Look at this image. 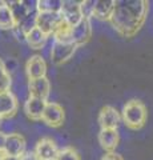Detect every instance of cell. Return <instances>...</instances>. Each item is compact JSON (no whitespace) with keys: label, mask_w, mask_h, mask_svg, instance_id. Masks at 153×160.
Returning a JSON list of instances; mask_svg holds the SVG:
<instances>
[{"label":"cell","mask_w":153,"mask_h":160,"mask_svg":"<svg viewBox=\"0 0 153 160\" xmlns=\"http://www.w3.org/2000/svg\"><path fill=\"white\" fill-rule=\"evenodd\" d=\"M148 11L149 3L144 0H121L116 2L109 22L120 35L131 38L142 26Z\"/></svg>","instance_id":"cell-1"},{"label":"cell","mask_w":153,"mask_h":160,"mask_svg":"<svg viewBox=\"0 0 153 160\" xmlns=\"http://www.w3.org/2000/svg\"><path fill=\"white\" fill-rule=\"evenodd\" d=\"M122 120L131 129H139L146 122V108L140 100H131L122 108Z\"/></svg>","instance_id":"cell-2"},{"label":"cell","mask_w":153,"mask_h":160,"mask_svg":"<svg viewBox=\"0 0 153 160\" xmlns=\"http://www.w3.org/2000/svg\"><path fill=\"white\" fill-rule=\"evenodd\" d=\"M76 48L77 46L73 43H63L53 40V43L49 47V59L55 66H60L73 56Z\"/></svg>","instance_id":"cell-3"},{"label":"cell","mask_w":153,"mask_h":160,"mask_svg":"<svg viewBox=\"0 0 153 160\" xmlns=\"http://www.w3.org/2000/svg\"><path fill=\"white\" fill-rule=\"evenodd\" d=\"M64 22L60 12H37V28L47 35L53 36L56 29Z\"/></svg>","instance_id":"cell-4"},{"label":"cell","mask_w":153,"mask_h":160,"mask_svg":"<svg viewBox=\"0 0 153 160\" xmlns=\"http://www.w3.org/2000/svg\"><path fill=\"white\" fill-rule=\"evenodd\" d=\"M61 16L64 22L69 24L71 27H75L84 19L81 12V2H73V0H63L61 6Z\"/></svg>","instance_id":"cell-5"},{"label":"cell","mask_w":153,"mask_h":160,"mask_svg":"<svg viewBox=\"0 0 153 160\" xmlns=\"http://www.w3.org/2000/svg\"><path fill=\"white\" fill-rule=\"evenodd\" d=\"M4 149L8 155V158L19 159L27 152L26 149V139L23 138L22 133L12 132L6 135V144H4Z\"/></svg>","instance_id":"cell-6"},{"label":"cell","mask_w":153,"mask_h":160,"mask_svg":"<svg viewBox=\"0 0 153 160\" xmlns=\"http://www.w3.org/2000/svg\"><path fill=\"white\" fill-rule=\"evenodd\" d=\"M60 149L57 148L55 140L51 138H43L36 143L33 152L36 153L39 160H56Z\"/></svg>","instance_id":"cell-7"},{"label":"cell","mask_w":153,"mask_h":160,"mask_svg":"<svg viewBox=\"0 0 153 160\" xmlns=\"http://www.w3.org/2000/svg\"><path fill=\"white\" fill-rule=\"evenodd\" d=\"M43 123L52 128L60 127L64 122V109L59 103L56 102H48L47 108L43 115Z\"/></svg>","instance_id":"cell-8"},{"label":"cell","mask_w":153,"mask_h":160,"mask_svg":"<svg viewBox=\"0 0 153 160\" xmlns=\"http://www.w3.org/2000/svg\"><path fill=\"white\" fill-rule=\"evenodd\" d=\"M26 73L28 80L45 78L47 75V63L41 55H33L26 63Z\"/></svg>","instance_id":"cell-9"},{"label":"cell","mask_w":153,"mask_h":160,"mask_svg":"<svg viewBox=\"0 0 153 160\" xmlns=\"http://www.w3.org/2000/svg\"><path fill=\"white\" fill-rule=\"evenodd\" d=\"M47 104H48V102L44 99L28 96L26 99V102H24V112H26V115L31 120L37 122V120L43 119V115H44V111H45V108H47Z\"/></svg>","instance_id":"cell-10"},{"label":"cell","mask_w":153,"mask_h":160,"mask_svg":"<svg viewBox=\"0 0 153 160\" xmlns=\"http://www.w3.org/2000/svg\"><path fill=\"white\" fill-rule=\"evenodd\" d=\"M27 91H28V96L47 100L49 93H51V82H49V79L47 76L29 80L27 86Z\"/></svg>","instance_id":"cell-11"},{"label":"cell","mask_w":153,"mask_h":160,"mask_svg":"<svg viewBox=\"0 0 153 160\" xmlns=\"http://www.w3.org/2000/svg\"><path fill=\"white\" fill-rule=\"evenodd\" d=\"M92 36V24L91 19L84 18L79 24L72 27V43L76 46H84Z\"/></svg>","instance_id":"cell-12"},{"label":"cell","mask_w":153,"mask_h":160,"mask_svg":"<svg viewBox=\"0 0 153 160\" xmlns=\"http://www.w3.org/2000/svg\"><path fill=\"white\" fill-rule=\"evenodd\" d=\"M120 120V113L116 111V108L111 106H105L104 108H101L100 113H98V124H100L101 129H117Z\"/></svg>","instance_id":"cell-13"},{"label":"cell","mask_w":153,"mask_h":160,"mask_svg":"<svg viewBox=\"0 0 153 160\" xmlns=\"http://www.w3.org/2000/svg\"><path fill=\"white\" fill-rule=\"evenodd\" d=\"M19 102L12 91L0 93V116L3 120L12 118L17 112Z\"/></svg>","instance_id":"cell-14"},{"label":"cell","mask_w":153,"mask_h":160,"mask_svg":"<svg viewBox=\"0 0 153 160\" xmlns=\"http://www.w3.org/2000/svg\"><path fill=\"white\" fill-rule=\"evenodd\" d=\"M116 7L115 0H95L93 2V16L98 20H109Z\"/></svg>","instance_id":"cell-15"},{"label":"cell","mask_w":153,"mask_h":160,"mask_svg":"<svg viewBox=\"0 0 153 160\" xmlns=\"http://www.w3.org/2000/svg\"><path fill=\"white\" fill-rule=\"evenodd\" d=\"M118 140H120V136H118L117 129H100L98 132V143L108 152L115 151Z\"/></svg>","instance_id":"cell-16"},{"label":"cell","mask_w":153,"mask_h":160,"mask_svg":"<svg viewBox=\"0 0 153 160\" xmlns=\"http://www.w3.org/2000/svg\"><path fill=\"white\" fill-rule=\"evenodd\" d=\"M47 42H48V36L37 27L35 29H32L26 36V43L31 49H43L45 47Z\"/></svg>","instance_id":"cell-17"},{"label":"cell","mask_w":153,"mask_h":160,"mask_svg":"<svg viewBox=\"0 0 153 160\" xmlns=\"http://www.w3.org/2000/svg\"><path fill=\"white\" fill-rule=\"evenodd\" d=\"M16 27L15 19L12 16L11 8L7 4V2H0V29H12Z\"/></svg>","instance_id":"cell-18"},{"label":"cell","mask_w":153,"mask_h":160,"mask_svg":"<svg viewBox=\"0 0 153 160\" xmlns=\"http://www.w3.org/2000/svg\"><path fill=\"white\" fill-rule=\"evenodd\" d=\"M7 4L9 6V8H11V12H12V16L15 19L16 26H19V24H20L23 20L31 13L29 8L27 7L26 2H7Z\"/></svg>","instance_id":"cell-19"},{"label":"cell","mask_w":153,"mask_h":160,"mask_svg":"<svg viewBox=\"0 0 153 160\" xmlns=\"http://www.w3.org/2000/svg\"><path fill=\"white\" fill-rule=\"evenodd\" d=\"M12 87V76L11 73L7 71L4 62L0 59V93L9 92Z\"/></svg>","instance_id":"cell-20"},{"label":"cell","mask_w":153,"mask_h":160,"mask_svg":"<svg viewBox=\"0 0 153 160\" xmlns=\"http://www.w3.org/2000/svg\"><path fill=\"white\" fill-rule=\"evenodd\" d=\"M63 0H39L37 12H60Z\"/></svg>","instance_id":"cell-21"},{"label":"cell","mask_w":153,"mask_h":160,"mask_svg":"<svg viewBox=\"0 0 153 160\" xmlns=\"http://www.w3.org/2000/svg\"><path fill=\"white\" fill-rule=\"evenodd\" d=\"M16 27L20 28V31L27 36V35L31 32L32 29H35V28L37 27V11L31 12V13H29L28 16L24 19L23 22L19 24V26H16Z\"/></svg>","instance_id":"cell-22"},{"label":"cell","mask_w":153,"mask_h":160,"mask_svg":"<svg viewBox=\"0 0 153 160\" xmlns=\"http://www.w3.org/2000/svg\"><path fill=\"white\" fill-rule=\"evenodd\" d=\"M56 160H81V159H80V155L77 153V151L75 148L64 147L59 151Z\"/></svg>","instance_id":"cell-23"},{"label":"cell","mask_w":153,"mask_h":160,"mask_svg":"<svg viewBox=\"0 0 153 160\" xmlns=\"http://www.w3.org/2000/svg\"><path fill=\"white\" fill-rule=\"evenodd\" d=\"M81 12L85 19L93 16V2H81Z\"/></svg>","instance_id":"cell-24"},{"label":"cell","mask_w":153,"mask_h":160,"mask_svg":"<svg viewBox=\"0 0 153 160\" xmlns=\"http://www.w3.org/2000/svg\"><path fill=\"white\" fill-rule=\"evenodd\" d=\"M4 66H6L7 71L9 73H12V72H15L17 69V62L15 59H8L7 62H4Z\"/></svg>","instance_id":"cell-25"},{"label":"cell","mask_w":153,"mask_h":160,"mask_svg":"<svg viewBox=\"0 0 153 160\" xmlns=\"http://www.w3.org/2000/svg\"><path fill=\"white\" fill-rule=\"evenodd\" d=\"M17 160H39V159H37L36 153L33 151H27L24 155H22V156L19 158Z\"/></svg>","instance_id":"cell-26"},{"label":"cell","mask_w":153,"mask_h":160,"mask_svg":"<svg viewBox=\"0 0 153 160\" xmlns=\"http://www.w3.org/2000/svg\"><path fill=\"white\" fill-rule=\"evenodd\" d=\"M101 160H124V159H122L120 155L116 153V152H108V153H105L104 156H103Z\"/></svg>","instance_id":"cell-27"},{"label":"cell","mask_w":153,"mask_h":160,"mask_svg":"<svg viewBox=\"0 0 153 160\" xmlns=\"http://www.w3.org/2000/svg\"><path fill=\"white\" fill-rule=\"evenodd\" d=\"M4 144H6V133H3L0 131V152L6 151V149H4Z\"/></svg>","instance_id":"cell-28"},{"label":"cell","mask_w":153,"mask_h":160,"mask_svg":"<svg viewBox=\"0 0 153 160\" xmlns=\"http://www.w3.org/2000/svg\"><path fill=\"white\" fill-rule=\"evenodd\" d=\"M2 122H3V118H2V116H0V124H2Z\"/></svg>","instance_id":"cell-29"},{"label":"cell","mask_w":153,"mask_h":160,"mask_svg":"<svg viewBox=\"0 0 153 160\" xmlns=\"http://www.w3.org/2000/svg\"><path fill=\"white\" fill-rule=\"evenodd\" d=\"M0 160H2V159H0Z\"/></svg>","instance_id":"cell-30"}]
</instances>
